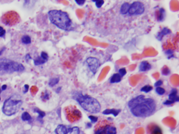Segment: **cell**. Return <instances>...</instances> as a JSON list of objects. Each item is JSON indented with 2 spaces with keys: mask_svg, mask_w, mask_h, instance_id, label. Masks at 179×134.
<instances>
[{
  "mask_svg": "<svg viewBox=\"0 0 179 134\" xmlns=\"http://www.w3.org/2000/svg\"><path fill=\"white\" fill-rule=\"evenodd\" d=\"M128 108L132 114L138 118H146L152 116L157 108L154 99L144 95H138L128 102Z\"/></svg>",
  "mask_w": 179,
  "mask_h": 134,
  "instance_id": "cell-1",
  "label": "cell"
},
{
  "mask_svg": "<svg viewBox=\"0 0 179 134\" xmlns=\"http://www.w3.org/2000/svg\"><path fill=\"white\" fill-rule=\"evenodd\" d=\"M49 19L52 24L64 30H69L72 27V21L68 14L62 10H50L48 13Z\"/></svg>",
  "mask_w": 179,
  "mask_h": 134,
  "instance_id": "cell-2",
  "label": "cell"
},
{
  "mask_svg": "<svg viewBox=\"0 0 179 134\" xmlns=\"http://www.w3.org/2000/svg\"><path fill=\"white\" fill-rule=\"evenodd\" d=\"M75 100L79 103L85 111L91 112V113H98L101 110V105L100 102L95 98H92L89 95H84L82 94H77L74 96Z\"/></svg>",
  "mask_w": 179,
  "mask_h": 134,
  "instance_id": "cell-3",
  "label": "cell"
},
{
  "mask_svg": "<svg viewBox=\"0 0 179 134\" xmlns=\"http://www.w3.org/2000/svg\"><path fill=\"white\" fill-rule=\"evenodd\" d=\"M23 101L18 94H14L4 101L2 106V111L7 116H14L20 110Z\"/></svg>",
  "mask_w": 179,
  "mask_h": 134,
  "instance_id": "cell-4",
  "label": "cell"
},
{
  "mask_svg": "<svg viewBox=\"0 0 179 134\" xmlns=\"http://www.w3.org/2000/svg\"><path fill=\"white\" fill-rule=\"evenodd\" d=\"M24 69V66L17 62L6 58L0 59V75L10 74L15 72L21 73Z\"/></svg>",
  "mask_w": 179,
  "mask_h": 134,
  "instance_id": "cell-5",
  "label": "cell"
},
{
  "mask_svg": "<svg viewBox=\"0 0 179 134\" xmlns=\"http://www.w3.org/2000/svg\"><path fill=\"white\" fill-rule=\"evenodd\" d=\"M95 134H117V127L113 122L102 118L98 121L94 130Z\"/></svg>",
  "mask_w": 179,
  "mask_h": 134,
  "instance_id": "cell-6",
  "label": "cell"
},
{
  "mask_svg": "<svg viewBox=\"0 0 179 134\" xmlns=\"http://www.w3.org/2000/svg\"><path fill=\"white\" fill-rule=\"evenodd\" d=\"M66 118L70 123H76L79 121L82 117V114L79 109L75 105H69L65 108Z\"/></svg>",
  "mask_w": 179,
  "mask_h": 134,
  "instance_id": "cell-7",
  "label": "cell"
},
{
  "mask_svg": "<svg viewBox=\"0 0 179 134\" xmlns=\"http://www.w3.org/2000/svg\"><path fill=\"white\" fill-rule=\"evenodd\" d=\"M21 18L17 13L14 11H9L2 16V23L7 26L16 25L20 22Z\"/></svg>",
  "mask_w": 179,
  "mask_h": 134,
  "instance_id": "cell-8",
  "label": "cell"
},
{
  "mask_svg": "<svg viewBox=\"0 0 179 134\" xmlns=\"http://www.w3.org/2000/svg\"><path fill=\"white\" fill-rule=\"evenodd\" d=\"M56 134H80V129L77 126L69 127L65 125H59L55 130Z\"/></svg>",
  "mask_w": 179,
  "mask_h": 134,
  "instance_id": "cell-9",
  "label": "cell"
},
{
  "mask_svg": "<svg viewBox=\"0 0 179 134\" xmlns=\"http://www.w3.org/2000/svg\"><path fill=\"white\" fill-rule=\"evenodd\" d=\"M145 11V6L143 3L140 2H135L132 5H130L129 9H128V14L130 16L134 15H141Z\"/></svg>",
  "mask_w": 179,
  "mask_h": 134,
  "instance_id": "cell-10",
  "label": "cell"
},
{
  "mask_svg": "<svg viewBox=\"0 0 179 134\" xmlns=\"http://www.w3.org/2000/svg\"><path fill=\"white\" fill-rule=\"evenodd\" d=\"M86 63L89 66L90 70L93 74H95L97 72V69H99L100 63L99 59L95 58V57H89L86 59Z\"/></svg>",
  "mask_w": 179,
  "mask_h": 134,
  "instance_id": "cell-11",
  "label": "cell"
},
{
  "mask_svg": "<svg viewBox=\"0 0 179 134\" xmlns=\"http://www.w3.org/2000/svg\"><path fill=\"white\" fill-rule=\"evenodd\" d=\"M147 132L149 134H163V131L159 125L156 124H150L148 125Z\"/></svg>",
  "mask_w": 179,
  "mask_h": 134,
  "instance_id": "cell-12",
  "label": "cell"
},
{
  "mask_svg": "<svg viewBox=\"0 0 179 134\" xmlns=\"http://www.w3.org/2000/svg\"><path fill=\"white\" fill-rule=\"evenodd\" d=\"M151 65H150L147 61H143L140 63V66H139V70L142 71V72H146V71L150 70L151 69Z\"/></svg>",
  "mask_w": 179,
  "mask_h": 134,
  "instance_id": "cell-13",
  "label": "cell"
},
{
  "mask_svg": "<svg viewBox=\"0 0 179 134\" xmlns=\"http://www.w3.org/2000/svg\"><path fill=\"white\" fill-rule=\"evenodd\" d=\"M169 100L172 101L174 102H176V101H178L179 98L178 96V91L176 89H173L170 94H169Z\"/></svg>",
  "mask_w": 179,
  "mask_h": 134,
  "instance_id": "cell-14",
  "label": "cell"
},
{
  "mask_svg": "<svg viewBox=\"0 0 179 134\" xmlns=\"http://www.w3.org/2000/svg\"><path fill=\"white\" fill-rule=\"evenodd\" d=\"M120 112V109H114V108H112V109H106L105 111H102V114L103 115H113L114 116H118V114Z\"/></svg>",
  "mask_w": 179,
  "mask_h": 134,
  "instance_id": "cell-15",
  "label": "cell"
},
{
  "mask_svg": "<svg viewBox=\"0 0 179 134\" xmlns=\"http://www.w3.org/2000/svg\"><path fill=\"white\" fill-rule=\"evenodd\" d=\"M170 33H171V31H170V30L168 29V28H163V29L158 34H157V38L158 39L159 41H160V40H162V38H163V37L164 36V35L170 34Z\"/></svg>",
  "mask_w": 179,
  "mask_h": 134,
  "instance_id": "cell-16",
  "label": "cell"
},
{
  "mask_svg": "<svg viewBox=\"0 0 179 134\" xmlns=\"http://www.w3.org/2000/svg\"><path fill=\"white\" fill-rule=\"evenodd\" d=\"M121 78H122V76H120L119 73H115L113 74V76L110 78V83L112 84H114V83H118L121 80Z\"/></svg>",
  "mask_w": 179,
  "mask_h": 134,
  "instance_id": "cell-17",
  "label": "cell"
},
{
  "mask_svg": "<svg viewBox=\"0 0 179 134\" xmlns=\"http://www.w3.org/2000/svg\"><path fill=\"white\" fill-rule=\"evenodd\" d=\"M129 6H130L129 3H127V2L124 3V4L121 6V7H120V13L122 14L127 13L128 9H129Z\"/></svg>",
  "mask_w": 179,
  "mask_h": 134,
  "instance_id": "cell-18",
  "label": "cell"
},
{
  "mask_svg": "<svg viewBox=\"0 0 179 134\" xmlns=\"http://www.w3.org/2000/svg\"><path fill=\"white\" fill-rule=\"evenodd\" d=\"M157 13L158 14H157V16L158 21H163L164 20V17H165V11H164V9H160L157 12Z\"/></svg>",
  "mask_w": 179,
  "mask_h": 134,
  "instance_id": "cell-19",
  "label": "cell"
},
{
  "mask_svg": "<svg viewBox=\"0 0 179 134\" xmlns=\"http://www.w3.org/2000/svg\"><path fill=\"white\" fill-rule=\"evenodd\" d=\"M21 118L23 121L24 122H31L32 121V116H30V114L27 111H24L21 116Z\"/></svg>",
  "mask_w": 179,
  "mask_h": 134,
  "instance_id": "cell-20",
  "label": "cell"
},
{
  "mask_svg": "<svg viewBox=\"0 0 179 134\" xmlns=\"http://www.w3.org/2000/svg\"><path fill=\"white\" fill-rule=\"evenodd\" d=\"M45 62H46V61H45V59H43L41 56H40V57H39V58H37L36 59H34V65H35V66H39V65L44 64Z\"/></svg>",
  "mask_w": 179,
  "mask_h": 134,
  "instance_id": "cell-21",
  "label": "cell"
},
{
  "mask_svg": "<svg viewBox=\"0 0 179 134\" xmlns=\"http://www.w3.org/2000/svg\"><path fill=\"white\" fill-rule=\"evenodd\" d=\"M21 41H22L23 43L25 44V45H28V44L32 42V39H31V38H30L28 35H24V36L22 37Z\"/></svg>",
  "mask_w": 179,
  "mask_h": 134,
  "instance_id": "cell-22",
  "label": "cell"
},
{
  "mask_svg": "<svg viewBox=\"0 0 179 134\" xmlns=\"http://www.w3.org/2000/svg\"><path fill=\"white\" fill-rule=\"evenodd\" d=\"M59 79L58 77L52 78V79H51V80H49V85L50 86H55V85H57V84L59 83Z\"/></svg>",
  "mask_w": 179,
  "mask_h": 134,
  "instance_id": "cell-23",
  "label": "cell"
},
{
  "mask_svg": "<svg viewBox=\"0 0 179 134\" xmlns=\"http://www.w3.org/2000/svg\"><path fill=\"white\" fill-rule=\"evenodd\" d=\"M42 99L43 101H47L50 98V93L49 92V91H45V92H43L42 93Z\"/></svg>",
  "mask_w": 179,
  "mask_h": 134,
  "instance_id": "cell-24",
  "label": "cell"
},
{
  "mask_svg": "<svg viewBox=\"0 0 179 134\" xmlns=\"http://www.w3.org/2000/svg\"><path fill=\"white\" fill-rule=\"evenodd\" d=\"M153 90V86H150V85H145V86H144L143 87H142V89H141V91H142V92H145V93H148V92H150V91H151Z\"/></svg>",
  "mask_w": 179,
  "mask_h": 134,
  "instance_id": "cell-25",
  "label": "cell"
},
{
  "mask_svg": "<svg viewBox=\"0 0 179 134\" xmlns=\"http://www.w3.org/2000/svg\"><path fill=\"white\" fill-rule=\"evenodd\" d=\"M34 112H37V113L39 114V118H42L44 116H45V113L44 112V111H41V110H39V109L37 108H34Z\"/></svg>",
  "mask_w": 179,
  "mask_h": 134,
  "instance_id": "cell-26",
  "label": "cell"
},
{
  "mask_svg": "<svg viewBox=\"0 0 179 134\" xmlns=\"http://www.w3.org/2000/svg\"><path fill=\"white\" fill-rule=\"evenodd\" d=\"M156 92H157L158 94H160V95H163V94H165L166 91L163 87H161V86H157V88H156Z\"/></svg>",
  "mask_w": 179,
  "mask_h": 134,
  "instance_id": "cell-27",
  "label": "cell"
},
{
  "mask_svg": "<svg viewBox=\"0 0 179 134\" xmlns=\"http://www.w3.org/2000/svg\"><path fill=\"white\" fill-rule=\"evenodd\" d=\"M36 2V0H25V6H31V5L34 4V2Z\"/></svg>",
  "mask_w": 179,
  "mask_h": 134,
  "instance_id": "cell-28",
  "label": "cell"
},
{
  "mask_svg": "<svg viewBox=\"0 0 179 134\" xmlns=\"http://www.w3.org/2000/svg\"><path fill=\"white\" fill-rule=\"evenodd\" d=\"M103 3H104V0H97V1L95 2L96 7H98V8H100V7L102 6Z\"/></svg>",
  "mask_w": 179,
  "mask_h": 134,
  "instance_id": "cell-29",
  "label": "cell"
},
{
  "mask_svg": "<svg viewBox=\"0 0 179 134\" xmlns=\"http://www.w3.org/2000/svg\"><path fill=\"white\" fill-rule=\"evenodd\" d=\"M41 57L43 59H45V61H47L48 59H49V56H48L47 53L45 52H42L41 53Z\"/></svg>",
  "mask_w": 179,
  "mask_h": 134,
  "instance_id": "cell-30",
  "label": "cell"
},
{
  "mask_svg": "<svg viewBox=\"0 0 179 134\" xmlns=\"http://www.w3.org/2000/svg\"><path fill=\"white\" fill-rule=\"evenodd\" d=\"M89 119L92 121V123H96V122L98 121V118H97V117H95V116H89Z\"/></svg>",
  "mask_w": 179,
  "mask_h": 134,
  "instance_id": "cell-31",
  "label": "cell"
},
{
  "mask_svg": "<svg viewBox=\"0 0 179 134\" xmlns=\"http://www.w3.org/2000/svg\"><path fill=\"white\" fill-rule=\"evenodd\" d=\"M119 74H120V76H125V74H126V69H125V68H122V69H119Z\"/></svg>",
  "mask_w": 179,
  "mask_h": 134,
  "instance_id": "cell-32",
  "label": "cell"
},
{
  "mask_svg": "<svg viewBox=\"0 0 179 134\" xmlns=\"http://www.w3.org/2000/svg\"><path fill=\"white\" fill-rule=\"evenodd\" d=\"M75 2L79 6H83L84 4V2H85V0H75Z\"/></svg>",
  "mask_w": 179,
  "mask_h": 134,
  "instance_id": "cell-33",
  "label": "cell"
},
{
  "mask_svg": "<svg viewBox=\"0 0 179 134\" xmlns=\"http://www.w3.org/2000/svg\"><path fill=\"white\" fill-rule=\"evenodd\" d=\"M174 101H170V100H168V101H166L165 102L163 103V105H173L174 104Z\"/></svg>",
  "mask_w": 179,
  "mask_h": 134,
  "instance_id": "cell-34",
  "label": "cell"
},
{
  "mask_svg": "<svg viewBox=\"0 0 179 134\" xmlns=\"http://www.w3.org/2000/svg\"><path fill=\"white\" fill-rule=\"evenodd\" d=\"M162 84H163V81H162V80H158V81H157V83L155 84V86H157H157H161Z\"/></svg>",
  "mask_w": 179,
  "mask_h": 134,
  "instance_id": "cell-35",
  "label": "cell"
},
{
  "mask_svg": "<svg viewBox=\"0 0 179 134\" xmlns=\"http://www.w3.org/2000/svg\"><path fill=\"white\" fill-rule=\"evenodd\" d=\"M28 88H29V86H28L27 84L24 85V93H27V91H28Z\"/></svg>",
  "mask_w": 179,
  "mask_h": 134,
  "instance_id": "cell-36",
  "label": "cell"
},
{
  "mask_svg": "<svg viewBox=\"0 0 179 134\" xmlns=\"http://www.w3.org/2000/svg\"><path fill=\"white\" fill-rule=\"evenodd\" d=\"M5 34H6V30H1V31H0V37H3L5 35Z\"/></svg>",
  "mask_w": 179,
  "mask_h": 134,
  "instance_id": "cell-37",
  "label": "cell"
},
{
  "mask_svg": "<svg viewBox=\"0 0 179 134\" xmlns=\"http://www.w3.org/2000/svg\"><path fill=\"white\" fill-rule=\"evenodd\" d=\"M6 85H3L2 87V91H4V90H6Z\"/></svg>",
  "mask_w": 179,
  "mask_h": 134,
  "instance_id": "cell-38",
  "label": "cell"
},
{
  "mask_svg": "<svg viewBox=\"0 0 179 134\" xmlns=\"http://www.w3.org/2000/svg\"><path fill=\"white\" fill-rule=\"evenodd\" d=\"M26 59H32V58H31V56H30V55H29V54H27V55H26Z\"/></svg>",
  "mask_w": 179,
  "mask_h": 134,
  "instance_id": "cell-39",
  "label": "cell"
},
{
  "mask_svg": "<svg viewBox=\"0 0 179 134\" xmlns=\"http://www.w3.org/2000/svg\"><path fill=\"white\" fill-rule=\"evenodd\" d=\"M4 49H5V48H2V50L0 51V55L2 54V52H3V51H4Z\"/></svg>",
  "mask_w": 179,
  "mask_h": 134,
  "instance_id": "cell-40",
  "label": "cell"
},
{
  "mask_svg": "<svg viewBox=\"0 0 179 134\" xmlns=\"http://www.w3.org/2000/svg\"><path fill=\"white\" fill-rule=\"evenodd\" d=\"M3 30V28H2V27L0 26V31H1V30Z\"/></svg>",
  "mask_w": 179,
  "mask_h": 134,
  "instance_id": "cell-41",
  "label": "cell"
},
{
  "mask_svg": "<svg viewBox=\"0 0 179 134\" xmlns=\"http://www.w3.org/2000/svg\"><path fill=\"white\" fill-rule=\"evenodd\" d=\"M92 2H96L97 0H92Z\"/></svg>",
  "mask_w": 179,
  "mask_h": 134,
  "instance_id": "cell-42",
  "label": "cell"
},
{
  "mask_svg": "<svg viewBox=\"0 0 179 134\" xmlns=\"http://www.w3.org/2000/svg\"><path fill=\"white\" fill-rule=\"evenodd\" d=\"M0 93H1V89H0Z\"/></svg>",
  "mask_w": 179,
  "mask_h": 134,
  "instance_id": "cell-43",
  "label": "cell"
}]
</instances>
